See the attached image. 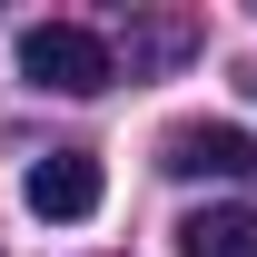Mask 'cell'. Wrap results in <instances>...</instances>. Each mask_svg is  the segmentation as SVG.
Masks as SVG:
<instances>
[{
	"label": "cell",
	"instance_id": "1",
	"mask_svg": "<svg viewBox=\"0 0 257 257\" xmlns=\"http://www.w3.org/2000/svg\"><path fill=\"white\" fill-rule=\"evenodd\" d=\"M20 79H30V89H60V99H99L119 69H109V40L99 30L40 20V30H20Z\"/></svg>",
	"mask_w": 257,
	"mask_h": 257
},
{
	"label": "cell",
	"instance_id": "2",
	"mask_svg": "<svg viewBox=\"0 0 257 257\" xmlns=\"http://www.w3.org/2000/svg\"><path fill=\"white\" fill-rule=\"evenodd\" d=\"M20 198H30V218H50V227H79V218H99L109 178H99V159H89V149H50V159H30Z\"/></svg>",
	"mask_w": 257,
	"mask_h": 257
},
{
	"label": "cell",
	"instance_id": "3",
	"mask_svg": "<svg viewBox=\"0 0 257 257\" xmlns=\"http://www.w3.org/2000/svg\"><path fill=\"white\" fill-rule=\"evenodd\" d=\"M168 168H178V178H247L257 139L247 128H178V139H168Z\"/></svg>",
	"mask_w": 257,
	"mask_h": 257
},
{
	"label": "cell",
	"instance_id": "4",
	"mask_svg": "<svg viewBox=\"0 0 257 257\" xmlns=\"http://www.w3.org/2000/svg\"><path fill=\"white\" fill-rule=\"evenodd\" d=\"M178 257H257V208H198L178 227Z\"/></svg>",
	"mask_w": 257,
	"mask_h": 257
}]
</instances>
